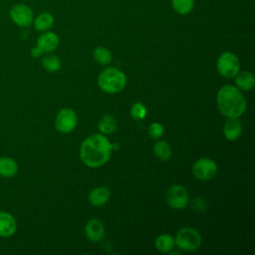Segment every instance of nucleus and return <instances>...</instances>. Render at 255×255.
<instances>
[{
  "instance_id": "obj_1",
  "label": "nucleus",
  "mask_w": 255,
  "mask_h": 255,
  "mask_svg": "<svg viewBox=\"0 0 255 255\" xmlns=\"http://www.w3.org/2000/svg\"><path fill=\"white\" fill-rule=\"evenodd\" d=\"M112 151L111 141L102 133H94L82 142L80 158L89 167H100L109 161Z\"/></svg>"
},
{
  "instance_id": "obj_2",
  "label": "nucleus",
  "mask_w": 255,
  "mask_h": 255,
  "mask_svg": "<svg viewBox=\"0 0 255 255\" xmlns=\"http://www.w3.org/2000/svg\"><path fill=\"white\" fill-rule=\"evenodd\" d=\"M216 103L219 112L227 118H239L246 110L243 94L232 85H224L219 89Z\"/></svg>"
},
{
  "instance_id": "obj_3",
  "label": "nucleus",
  "mask_w": 255,
  "mask_h": 255,
  "mask_svg": "<svg viewBox=\"0 0 255 255\" xmlns=\"http://www.w3.org/2000/svg\"><path fill=\"white\" fill-rule=\"evenodd\" d=\"M127 77L121 70L110 67L103 70L98 77V85L102 91L108 94H116L124 90Z\"/></svg>"
},
{
  "instance_id": "obj_4",
  "label": "nucleus",
  "mask_w": 255,
  "mask_h": 255,
  "mask_svg": "<svg viewBox=\"0 0 255 255\" xmlns=\"http://www.w3.org/2000/svg\"><path fill=\"white\" fill-rule=\"evenodd\" d=\"M174 243L183 251H195L201 245V235L192 227H183L177 231Z\"/></svg>"
},
{
  "instance_id": "obj_5",
  "label": "nucleus",
  "mask_w": 255,
  "mask_h": 255,
  "mask_svg": "<svg viewBox=\"0 0 255 255\" xmlns=\"http://www.w3.org/2000/svg\"><path fill=\"white\" fill-rule=\"evenodd\" d=\"M216 68L218 73L224 78H233L239 72L240 61L238 57L230 52H223L217 59Z\"/></svg>"
},
{
  "instance_id": "obj_6",
  "label": "nucleus",
  "mask_w": 255,
  "mask_h": 255,
  "mask_svg": "<svg viewBox=\"0 0 255 255\" xmlns=\"http://www.w3.org/2000/svg\"><path fill=\"white\" fill-rule=\"evenodd\" d=\"M59 45V37L56 33L45 31L37 39V45L31 49V56L39 58L44 53H51Z\"/></svg>"
},
{
  "instance_id": "obj_7",
  "label": "nucleus",
  "mask_w": 255,
  "mask_h": 255,
  "mask_svg": "<svg viewBox=\"0 0 255 255\" xmlns=\"http://www.w3.org/2000/svg\"><path fill=\"white\" fill-rule=\"evenodd\" d=\"M165 200L171 208L182 209L187 205L189 195L185 187L180 184H173L168 187L165 193Z\"/></svg>"
},
{
  "instance_id": "obj_8",
  "label": "nucleus",
  "mask_w": 255,
  "mask_h": 255,
  "mask_svg": "<svg viewBox=\"0 0 255 255\" xmlns=\"http://www.w3.org/2000/svg\"><path fill=\"white\" fill-rule=\"evenodd\" d=\"M9 16L12 22L21 28L31 26L34 21L33 10L28 5L23 3L14 5L9 11Z\"/></svg>"
},
{
  "instance_id": "obj_9",
  "label": "nucleus",
  "mask_w": 255,
  "mask_h": 255,
  "mask_svg": "<svg viewBox=\"0 0 255 255\" xmlns=\"http://www.w3.org/2000/svg\"><path fill=\"white\" fill-rule=\"evenodd\" d=\"M193 175L199 180H209L217 173V164L208 157L197 159L192 166Z\"/></svg>"
},
{
  "instance_id": "obj_10",
  "label": "nucleus",
  "mask_w": 255,
  "mask_h": 255,
  "mask_svg": "<svg viewBox=\"0 0 255 255\" xmlns=\"http://www.w3.org/2000/svg\"><path fill=\"white\" fill-rule=\"evenodd\" d=\"M78 123V118L74 110L65 108L62 109L55 120V128L60 132L68 133L74 130Z\"/></svg>"
},
{
  "instance_id": "obj_11",
  "label": "nucleus",
  "mask_w": 255,
  "mask_h": 255,
  "mask_svg": "<svg viewBox=\"0 0 255 255\" xmlns=\"http://www.w3.org/2000/svg\"><path fill=\"white\" fill-rule=\"evenodd\" d=\"M86 237L92 242H99L105 236L104 223L98 218L90 219L85 225Z\"/></svg>"
},
{
  "instance_id": "obj_12",
  "label": "nucleus",
  "mask_w": 255,
  "mask_h": 255,
  "mask_svg": "<svg viewBox=\"0 0 255 255\" xmlns=\"http://www.w3.org/2000/svg\"><path fill=\"white\" fill-rule=\"evenodd\" d=\"M17 229V223L14 216L7 211H0V237H10Z\"/></svg>"
},
{
  "instance_id": "obj_13",
  "label": "nucleus",
  "mask_w": 255,
  "mask_h": 255,
  "mask_svg": "<svg viewBox=\"0 0 255 255\" xmlns=\"http://www.w3.org/2000/svg\"><path fill=\"white\" fill-rule=\"evenodd\" d=\"M111 196V190L107 186H98L93 188L89 193V201L92 205L100 207L105 205Z\"/></svg>"
},
{
  "instance_id": "obj_14",
  "label": "nucleus",
  "mask_w": 255,
  "mask_h": 255,
  "mask_svg": "<svg viewBox=\"0 0 255 255\" xmlns=\"http://www.w3.org/2000/svg\"><path fill=\"white\" fill-rule=\"evenodd\" d=\"M242 132V125L238 118H228L223 126L224 136L228 140H236Z\"/></svg>"
},
{
  "instance_id": "obj_15",
  "label": "nucleus",
  "mask_w": 255,
  "mask_h": 255,
  "mask_svg": "<svg viewBox=\"0 0 255 255\" xmlns=\"http://www.w3.org/2000/svg\"><path fill=\"white\" fill-rule=\"evenodd\" d=\"M236 88L242 91H250L255 86V77L249 71L238 72L235 76Z\"/></svg>"
},
{
  "instance_id": "obj_16",
  "label": "nucleus",
  "mask_w": 255,
  "mask_h": 255,
  "mask_svg": "<svg viewBox=\"0 0 255 255\" xmlns=\"http://www.w3.org/2000/svg\"><path fill=\"white\" fill-rule=\"evenodd\" d=\"M18 172L17 161L10 156L0 157V175L3 177H13Z\"/></svg>"
},
{
  "instance_id": "obj_17",
  "label": "nucleus",
  "mask_w": 255,
  "mask_h": 255,
  "mask_svg": "<svg viewBox=\"0 0 255 255\" xmlns=\"http://www.w3.org/2000/svg\"><path fill=\"white\" fill-rule=\"evenodd\" d=\"M54 16L49 12H43L39 14L33 21L34 27L39 32L48 31L54 25Z\"/></svg>"
},
{
  "instance_id": "obj_18",
  "label": "nucleus",
  "mask_w": 255,
  "mask_h": 255,
  "mask_svg": "<svg viewBox=\"0 0 255 255\" xmlns=\"http://www.w3.org/2000/svg\"><path fill=\"white\" fill-rule=\"evenodd\" d=\"M174 238L169 234H160L155 239V247L162 253H168L174 248Z\"/></svg>"
},
{
  "instance_id": "obj_19",
  "label": "nucleus",
  "mask_w": 255,
  "mask_h": 255,
  "mask_svg": "<svg viewBox=\"0 0 255 255\" xmlns=\"http://www.w3.org/2000/svg\"><path fill=\"white\" fill-rule=\"evenodd\" d=\"M153 153L160 160H167L171 156V147L165 140H158L153 145Z\"/></svg>"
},
{
  "instance_id": "obj_20",
  "label": "nucleus",
  "mask_w": 255,
  "mask_h": 255,
  "mask_svg": "<svg viewBox=\"0 0 255 255\" xmlns=\"http://www.w3.org/2000/svg\"><path fill=\"white\" fill-rule=\"evenodd\" d=\"M99 130L103 134H109L116 130L117 128V121L116 119L111 115H105L99 122L98 125Z\"/></svg>"
},
{
  "instance_id": "obj_21",
  "label": "nucleus",
  "mask_w": 255,
  "mask_h": 255,
  "mask_svg": "<svg viewBox=\"0 0 255 255\" xmlns=\"http://www.w3.org/2000/svg\"><path fill=\"white\" fill-rule=\"evenodd\" d=\"M93 57L94 60L99 63L100 65H108L112 62L113 60V56L112 53L109 49L105 48V47H97L94 52H93Z\"/></svg>"
},
{
  "instance_id": "obj_22",
  "label": "nucleus",
  "mask_w": 255,
  "mask_h": 255,
  "mask_svg": "<svg viewBox=\"0 0 255 255\" xmlns=\"http://www.w3.org/2000/svg\"><path fill=\"white\" fill-rule=\"evenodd\" d=\"M171 5L176 13L187 15L194 7V0H171Z\"/></svg>"
},
{
  "instance_id": "obj_23",
  "label": "nucleus",
  "mask_w": 255,
  "mask_h": 255,
  "mask_svg": "<svg viewBox=\"0 0 255 255\" xmlns=\"http://www.w3.org/2000/svg\"><path fill=\"white\" fill-rule=\"evenodd\" d=\"M42 66L47 72L54 73L61 69L62 63H61V60L57 56L47 55L42 59Z\"/></svg>"
},
{
  "instance_id": "obj_24",
  "label": "nucleus",
  "mask_w": 255,
  "mask_h": 255,
  "mask_svg": "<svg viewBox=\"0 0 255 255\" xmlns=\"http://www.w3.org/2000/svg\"><path fill=\"white\" fill-rule=\"evenodd\" d=\"M146 113H147L146 107L140 102L134 103L130 108V115L136 121L143 120L146 117Z\"/></svg>"
},
{
  "instance_id": "obj_25",
  "label": "nucleus",
  "mask_w": 255,
  "mask_h": 255,
  "mask_svg": "<svg viewBox=\"0 0 255 255\" xmlns=\"http://www.w3.org/2000/svg\"><path fill=\"white\" fill-rule=\"evenodd\" d=\"M148 133H149L150 137H152V138H159L164 133V128L158 122L151 123L148 128Z\"/></svg>"
},
{
  "instance_id": "obj_26",
  "label": "nucleus",
  "mask_w": 255,
  "mask_h": 255,
  "mask_svg": "<svg viewBox=\"0 0 255 255\" xmlns=\"http://www.w3.org/2000/svg\"><path fill=\"white\" fill-rule=\"evenodd\" d=\"M192 207L198 211H202L206 208V202L204 201L203 198L201 197H197L194 198L192 201Z\"/></svg>"
}]
</instances>
